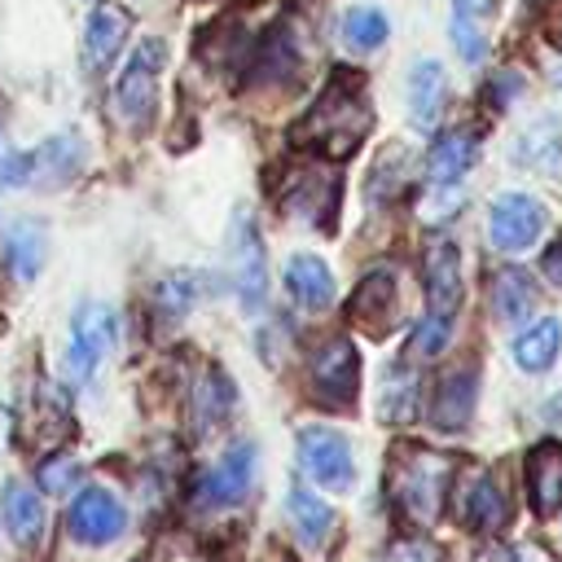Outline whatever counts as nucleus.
I'll return each instance as SVG.
<instances>
[{
    "mask_svg": "<svg viewBox=\"0 0 562 562\" xmlns=\"http://www.w3.org/2000/svg\"><path fill=\"white\" fill-rule=\"evenodd\" d=\"M369 123H373V114H369L364 83L356 75H342L338 70L329 79V88L316 97V105L303 119V127L294 132V140L307 145V149H316V154H325V158H347L364 140Z\"/></svg>",
    "mask_w": 562,
    "mask_h": 562,
    "instance_id": "obj_1",
    "label": "nucleus"
},
{
    "mask_svg": "<svg viewBox=\"0 0 562 562\" xmlns=\"http://www.w3.org/2000/svg\"><path fill=\"white\" fill-rule=\"evenodd\" d=\"M448 483H452V457L426 452V448H408V452L395 457L386 492H391V505L413 527H430L439 518V509H443Z\"/></svg>",
    "mask_w": 562,
    "mask_h": 562,
    "instance_id": "obj_2",
    "label": "nucleus"
},
{
    "mask_svg": "<svg viewBox=\"0 0 562 562\" xmlns=\"http://www.w3.org/2000/svg\"><path fill=\"white\" fill-rule=\"evenodd\" d=\"M167 61L162 40H140V48L127 57L119 83H114V114L127 127H149L158 105V70Z\"/></svg>",
    "mask_w": 562,
    "mask_h": 562,
    "instance_id": "obj_3",
    "label": "nucleus"
},
{
    "mask_svg": "<svg viewBox=\"0 0 562 562\" xmlns=\"http://www.w3.org/2000/svg\"><path fill=\"white\" fill-rule=\"evenodd\" d=\"M299 465L325 492H347L351 479H356L351 443L329 426H303L299 430Z\"/></svg>",
    "mask_w": 562,
    "mask_h": 562,
    "instance_id": "obj_4",
    "label": "nucleus"
},
{
    "mask_svg": "<svg viewBox=\"0 0 562 562\" xmlns=\"http://www.w3.org/2000/svg\"><path fill=\"white\" fill-rule=\"evenodd\" d=\"M228 281L241 299L246 312L263 307V294H268V255H263V241H259V228L250 215H237L233 220V233H228Z\"/></svg>",
    "mask_w": 562,
    "mask_h": 562,
    "instance_id": "obj_5",
    "label": "nucleus"
},
{
    "mask_svg": "<svg viewBox=\"0 0 562 562\" xmlns=\"http://www.w3.org/2000/svg\"><path fill=\"white\" fill-rule=\"evenodd\" d=\"M119 338V321L105 303H83L75 312V325H70V347H66V373L75 382H88L97 373V364L110 356Z\"/></svg>",
    "mask_w": 562,
    "mask_h": 562,
    "instance_id": "obj_6",
    "label": "nucleus"
},
{
    "mask_svg": "<svg viewBox=\"0 0 562 562\" xmlns=\"http://www.w3.org/2000/svg\"><path fill=\"white\" fill-rule=\"evenodd\" d=\"M250 479H255V443L250 439H237L193 487V501L202 509H228L237 505L246 492H250Z\"/></svg>",
    "mask_w": 562,
    "mask_h": 562,
    "instance_id": "obj_7",
    "label": "nucleus"
},
{
    "mask_svg": "<svg viewBox=\"0 0 562 562\" xmlns=\"http://www.w3.org/2000/svg\"><path fill=\"white\" fill-rule=\"evenodd\" d=\"M544 233V206L531 193H501L487 211V237L496 250H527Z\"/></svg>",
    "mask_w": 562,
    "mask_h": 562,
    "instance_id": "obj_8",
    "label": "nucleus"
},
{
    "mask_svg": "<svg viewBox=\"0 0 562 562\" xmlns=\"http://www.w3.org/2000/svg\"><path fill=\"white\" fill-rule=\"evenodd\" d=\"M356 382H360V351H356V342L351 338L321 342L316 356H312V391L325 404L342 408V404L356 400Z\"/></svg>",
    "mask_w": 562,
    "mask_h": 562,
    "instance_id": "obj_9",
    "label": "nucleus"
},
{
    "mask_svg": "<svg viewBox=\"0 0 562 562\" xmlns=\"http://www.w3.org/2000/svg\"><path fill=\"white\" fill-rule=\"evenodd\" d=\"M422 290L426 307L439 316H452L461 303V250L452 237H435L422 255Z\"/></svg>",
    "mask_w": 562,
    "mask_h": 562,
    "instance_id": "obj_10",
    "label": "nucleus"
},
{
    "mask_svg": "<svg viewBox=\"0 0 562 562\" xmlns=\"http://www.w3.org/2000/svg\"><path fill=\"white\" fill-rule=\"evenodd\" d=\"M66 522H70V536H75V540H83V544H110V540L123 536L127 514H123V505H119L105 487H83V492L70 501Z\"/></svg>",
    "mask_w": 562,
    "mask_h": 562,
    "instance_id": "obj_11",
    "label": "nucleus"
},
{
    "mask_svg": "<svg viewBox=\"0 0 562 562\" xmlns=\"http://www.w3.org/2000/svg\"><path fill=\"white\" fill-rule=\"evenodd\" d=\"M281 206L307 224H329L334 220V206H338V176L325 171V167H307V171H294L285 193H281Z\"/></svg>",
    "mask_w": 562,
    "mask_h": 562,
    "instance_id": "obj_12",
    "label": "nucleus"
},
{
    "mask_svg": "<svg viewBox=\"0 0 562 562\" xmlns=\"http://www.w3.org/2000/svg\"><path fill=\"white\" fill-rule=\"evenodd\" d=\"M127 31H132V13H127V9H119V4H97V9L88 13V26H83V70H88V75L105 70V66L119 57Z\"/></svg>",
    "mask_w": 562,
    "mask_h": 562,
    "instance_id": "obj_13",
    "label": "nucleus"
},
{
    "mask_svg": "<svg viewBox=\"0 0 562 562\" xmlns=\"http://www.w3.org/2000/svg\"><path fill=\"white\" fill-rule=\"evenodd\" d=\"M347 312H351V316H356L364 329H373V334L391 329V325H395V316H400V290H395V272H391V268L369 272V277L356 285V294H351Z\"/></svg>",
    "mask_w": 562,
    "mask_h": 562,
    "instance_id": "obj_14",
    "label": "nucleus"
},
{
    "mask_svg": "<svg viewBox=\"0 0 562 562\" xmlns=\"http://www.w3.org/2000/svg\"><path fill=\"white\" fill-rule=\"evenodd\" d=\"M514 162L536 176H562V119L544 114L527 123L514 140Z\"/></svg>",
    "mask_w": 562,
    "mask_h": 562,
    "instance_id": "obj_15",
    "label": "nucleus"
},
{
    "mask_svg": "<svg viewBox=\"0 0 562 562\" xmlns=\"http://www.w3.org/2000/svg\"><path fill=\"white\" fill-rule=\"evenodd\" d=\"M479 158V132L474 127H457V132H443L430 154H426V176L430 184H457Z\"/></svg>",
    "mask_w": 562,
    "mask_h": 562,
    "instance_id": "obj_16",
    "label": "nucleus"
},
{
    "mask_svg": "<svg viewBox=\"0 0 562 562\" xmlns=\"http://www.w3.org/2000/svg\"><path fill=\"white\" fill-rule=\"evenodd\" d=\"M474 395H479V373L474 364H461L452 373H443L439 391H435V404H430V422L443 426V430H461L474 413Z\"/></svg>",
    "mask_w": 562,
    "mask_h": 562,
    "instance_id": "obj_17",
    "label": "nucleus"
},
{
    "mask_svg": "<svg viewBox=\"0 0 562 562\" xmlns=\"http://www.w3.org/2000/svg\"><path fill=\"white\" fill-rule=\"evenodd\" d=\"M70 435V408H66V395L48 382H35L31 391V404H26V439L35 448H53L57 439Z\"/></svg>",
    "mask_w": 562,
    "mask_h": 562,
    "instance_id": "obj_18",
    "label": "nucleus"
},
{
    "mask_svg": "<svg viewBox=\"0 0 562 562\" xmlns=\"http://www.w3.org/2000/svg\"><path fill=\"white\" fill-rule=\"evenodd\" d=\"M527 492L536 514H558L562 509V443H536L527 452Z\"/></svg>",
    "mask_w": 562,
    "mask_h": 562,
    "instance_id": "obj_19",
    "label": "nucleus"
},
{
    "mask_svg": "<svg viewBox=\"0 0 562 562\" xmlns=\"http://www.w3.org/2000/svg\"><path fill=\"white\" fill-rule=\"evenodd\" d=\"M285 290L299 307L307 312H325L334 303V272L325 268V259L316 255H294L285 263Z\"/></svg>",
    "mask_w": 562,
    "mask_h": 562,
    "instance_id": "obj_20",
    "label": "nucleus"
},
{
    "mask_svg": "<svg viewBox=\"0 0 562 562\" xmlns=\"http://www.w3.org/2000/svg\"><path fill=\"white\" fill-rule=\"evenodd\" d=\"M83 162V145L79 136L61 132L53 140H44L40 149H31V184H66Z\"/></svg>",
    "mask_w": 562,
    "mask_h": 562,
    "instance_id": "obj_21",
    "label": "nucleus"
},
{
    "mask_svg": "<svg viewBox=\"0 0 562 562\" xmlns=\"http://www.w3.org/2000/svg\"><path fill=\"white\" fill-rule=\"evenodd\" d=\"M558 351H562V325H558L553 316L531 321V325L514 338V364H518L522 373H544V369L558 360Z\"/></svg>",
    "mask_w": 562,
    "mask_h": 562,
    "instance_id": "obj_22",
    "label": "nucleus"
},
{
    "mask_svg": "<svg viewBox=\"0 0 562 562\" xmlns=\"http://www.w3.org/2000/svg\"><path fill=\"white\" fill-rule=\"evenodd\" d=\"M443 66L439 61H417L408 70V114L417 127H435L443 110Z\"/></svg>",
    "mask_w": 562,
    "mask_h": 562,
    "instance_id": "obj_23",
    "label": "nucleus"
},
{
    "mask_svg": "<svg viewBox=\"0 0 562 562\" xmlns=\"http://www.w3.org/2000/svg\"><path fill=\"white\" fill-rule=\"evenodd\" d=\"M44 255H48V237L35 220H18L4 233V259H9V272L18 281H35V272L44 268Z\"/></svg>",
    "mask_w": 562,
    "mask_h": 562,
    "instance_id": "obj_24",
    "label": "nucleus"
},
{
    "mask_svg": "<svg viewBox=\"0 0 562 562\" xmlns=\"http://www.w3.org/2000/svg\"><path fill=\"white\" fill-rule=\"evenodd\" d=\"M461 514H465V522L474 531H501L509 522V496L501 492V483L492 474H479L474 487L461 501Z\"/></svg>",
    "mask_w": 562,
    "mask_h": 562,
    "instance_id": "obj_25",
    "label": "nucleus"
},
{
    "mask_svg": "<svg viewBox=\"0 0 562 562\" xmlns=\"http://www.w3.org/2000/svg\"><path fill=\"white\" fill-rule=\"evenodd\" d=\"M540 290L522 268H505L492 277V307L501 321H527V312H536Z\"/></svg>",
    "mask_w": 562,
    "mask_h": 562,
    "instance_id": "obj_26",
    "label": "nucleus"
},
{
    "mask_svg": "<svg viewBox=\"0 0 562 562\" xmlns=\"http://www.w3.org/2000/svg\"><path fill=\"white\" fill-rule=\"evenodd\" d=\"M0 509H4V527L18 544H35L44 536V505L26 483H9Z\"/></svg>",
    "mask_w": 562,
    "mask_h": 562,
    "instance_id": "obj_27",
    "label": "nucleus"
},
{
    "mask_svg": "<svg viewBox=\"0 0 562 562\" xmlns=\"http://www.w3.org/2000/svg\"><path fill=\"white\" fill-rule=\"evenodd\" d=\"M285 505H290V518H294V527H299V536L307 540V544H325L329 536H334V509L312 492V487H303V483H294L290 487V496H285Z\"/></svg>",
    "mask_w": 562,
    "mask_h": 562,
    "instance_id": "obj_28",
    "label": "nucleus"
},
{
    "mask_svg": "<svg viewBox=\"0 0 562 562\" xmlns=\"http://www.w3.org/2000/svg\"><path fill=\"white\" fill-rule=\"evenodd\" d=\"M483 13H487V0H452V44L465 61H483L487 53V35H483Z\"/></svg>",
    "mask_w": 562,
    "mask_h": 562,
    "instance_id": "obj_29",
    "label": "nucleus"
},
{
    "mask_svg": "<svg viewBox=\"0 0 562 562\" xmlns=\"http://www.w3.org/2000/svg\"><path fill=\"white\" fill-rule=\"evenodd\" d=\"M228 408H233V382L220 369H206L202 382L193 386V422L202 430H211V426H220L228 417Z\"/></svg>",
    "mask_w": 562,
    "mask_h": 562,
    "instance_id": "obj_30",
    "label": "nucleus"
},
{
    "mask_svg": "<svg viewBox=\"0 0 562 562\" xmlns=\"http://www.w3.org/2000/svg\"><path fill=\"white\" fill-rule=\"evenodd\" d=\"M386 18L378 13V9H351V13H342V26H338V35H342V44L347 48H356V53H369V48H378L382 40H386Z\"/></svg>",
    "mask_w": 562,
    "mask_h": 562,
    "instance_id": "obj_31",
    "label": "nucleus"
},
{
    "mask_svg": "<svg viewBox=\"0 0 562 562\" xmlns=\"http://www.w3.org/2000/svg\"><path fill=\"white\" fill-rule=\"evenodd\" d=\"M198 281H202L198 272H171V277H162V281H158V290H154L158 312H162L167 321H180V316L193 307V299L202 294V285H198Z\"/></svg>",
    "mask_w": 562,
    "mask_h": 562,
    "instance_id": "obj_32",
    "label": "nucleus"
},
{
    "mask_svg": "<svg viewBox=\"0 0 562 562\" xmlns=\"http://www.w3.org/2000/svg\"><path fill=\"white\" fill-rule=\"evenodd\" d=\"M448 338H452V316L426 312V316L417 321V329H413L408 351H413V356H422V360H430V356H439V351L448 347Z\"/></svg>",
    "mask_w": 562,
    "mask_h": 562,
    "instance_id": "obj_33",
    "label": "nucleus"
},
{
    "mask_svg": "<svg viewBox=\"0 0 562 562\" xmlns=\"http://www.w3.org/2000/svg\"><path fill=\"white\" fill-rule=\"evenodd\" d=\"M40 492H53V496H61V492H70L75 483H79V461L75 457H66V452H57V457H48L44 465H40Z\"/></svg>",
    "mask_w": 562,
    "mask_h": 562,
    "instance_id": "obj_34",
    "label": "nucleus"
},
{
    "mask_svg": "<svg viewBox=\"0 0 562 562\" xmlns=\"http://www.w3.org/2000/svg\"><path fill=\"white\" fill-rule=\"evenodd\" d=\"M408 400H413V378H408V369H395L386 378V391H382V413L386 417H404Z\"/></svg>",
    "mask_w": 562,
    "mask_h": 562,
    "instance_id": "obj_35",
    "label": "nucleus"
},
{
    "mask_svg": "<svg viewBox=\"0 0 562 562\" xmlns=\"http://www.w3.org/2000/svg\"><path fill=\"white\" fill-rule=\"evenodd\" d=\"M0 184H31V154H18L0 140Z\"/></svg>",
    "mask_w": 562,
    "mask_h": 562,
    "instance_id": "obj_36",
    "label": "nucleus"
},
{
    "mask_svg": "<svg viewBox=\"0 0 562 562\" xmlns=\"http://www.w3.org/2000/svg\"><path fill=\"white\" fill-rule=\"evenodd\" d=\"M514 92H518V75L514 70H501L492 83H487V101L501 110V105H509L514 101Z\"/></svg>",
    "mask_w": 562,
    "mask_h": 562,
    "instance_id": "obj_37",
    "label": "nucleus"
},
{
    "mask_svg": "<svg viewBox=\"0 0 562 562\" xmlns=\"http://www.w3.org/2000/svg\"><path fill=\"white\" fill-rule=\"evenodd\" d=\"M382 562H435V549L422 544V540H408V544H395Z\"/></svg>",
    "mask_w": 562,
    "mask_h": 562,
    "instance_id": "obj_38",
    "label": "nucleus"
},
{
    "mask_svg": "<svg viewBox=\"0 0 562 562\" xmlns=\"http://www.w3.org/2000/svg\"><path fill=\"white\" fill-rule=\"evenodd\" d=\"M544 35L562 48V0H549V9H544Z\"/></svg>",
    "mask_w": 562,
    "mask_h": 562,
    "instance_id": "obj_39",
    "label": "nucleus"
},
{
    "mask_svg": "<svg viewBox=\"0 0 562 562\" xmlns=\"http://www.w3.org/2000/svg\"><path fill=\"white\" fill-rule=\"evenodd\" d=\"M544 272H549L558 285H562V237H558V241L544 250Z\"/></svg>",
    "mask_w": 562,
    "mask_h": 562,
    "instance_id": "obj_40",
    "label": "nucleus"
}]
</instances>
